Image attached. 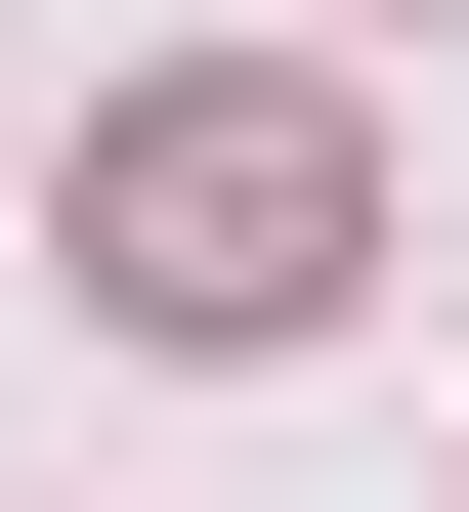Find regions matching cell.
Returning a JSON list of instances; mask_svg holds the SVG:
<instances>
[{"label":"cell","mask_w":469,"mask_h":512,"mask_svg":"<svg viewBox=\"0 0 469 512\" xmlns=\"http://www.w3.org/2000/svg\"><path fill=\"white\" fill-rule=\"evenodd\" d=\"M342 256H384L342 86H128L86 128V299H128V342H342Z\"/></svg>","instance_id":"cell-1"}]
</instances>
